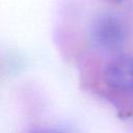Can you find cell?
I'll return each mask as SVG.
<instances>
[{
	"label": "cell",
	"mask_w": 133,
	"mask_h": 133,
	"mask_svg": "<svg viewBox=\"0 0 133 133\" xmlns=\"http://www.w3.org/2000/svg\"><path fill=\"white\" fill-rule=\"evenodd\" d=\"M127 29L117 17L105 15L99 17L90 29V38L95 46L106 51L118 50L125 43Z\"/></svg>",
	"instance_id": "1"
},
{
	"label": "cell",
	"mask_w": 133,
	"mask_h": 133,
	"mask_svg": "<svg viewBox=\"0 0 133 133\" xmlns=\"http://www.w3.org/2000/svg\"><path fill=\"white\" fill-rule=\"evenodd\" d=\"M105 83L118 91H133V56L119 55L112 59L104 71Z\"/></svg>",
	"instance_id": "2"
},
{
	"label": "cell",
	"mask_w": 133,
	"mask_h": 133,
	"mask_svg": "<svg viewBox=\"0 0 133 133\" xmlns=\"http://www.w3.org/2000/svg\"><path fill=\"white\" fill-rule=\"evenodd\" d=\"M30 133H63L59 130H55V129H38V130H34Z\"/></svg>",
	"instance_id": "3"
}]
</instances>
